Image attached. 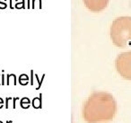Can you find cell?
<instances>
[{
	"instance_id": "5bb4252c",
	"label": "cell",
	"mask_w": 131,
	"mask_h": 123,
	"mask_svg": "<svg viewBox=\"0 0 131 123\" xmlns=\"http://www.w3.org/2000/svg\"><path fill=\"white\" fill-rule=\"evenodd\" d=\"M9 2H10V4H9L10 8H11V9H14L15 7H13V0H9Z\"/></svg>"
},
{
	"instance_id": "7a4b0ae2",
	"label": "cell",
	"mask_w": 131,
	"mask_h": 123,
	"mask_svg": "<svg viewBox=\"0 0 131 123\" xmlns=\"http://www.w3.org/2000/svg\"><path fill=\"white\" fill-rule=\"evenodd\" d=\"M113 44L124 48L131 40V16H119L112 22L110 30Z\"/></svg>"
},
{
	"instance_id": "8992f818",
	"label": "cell",
	"mask_w": 131,
	"mask_h": 123,
	"mask_svg": "<svg viewBox=\"0 0 131 123\" xmlns=\"http://www.w3.org/2000/svg\"><path fill=\"white\" fill-rule=\"evenodd\" d=\"M40 0H32V6H31V8H40V6H41V4H40Z\"/></svg>"
},
{
	"instance_id": "8fae6325",
	"label": "cell",
	"mask_w": 131,
	"mask_h": 123,
	"mask_svg": "<svg viewBox=\"0 0 131 123\" xmlns=\"http://www.w3.org/2000/svg\"><path fill=\"white\" fill-rule=\"evenodd\" d=\"M10 100H13V98H11V97H7L6 99V108L7 109L8 108V101H10Z\"/></svg>"
},
{
	"instance_id": "ba28073f",
	"label": "cell",
	"mask_w": 131,
	"mask_h": 123,
	"mask_svg": "<svg viewBox=\"0 0 131 123\" xmlns=\"http://www.w3.org/2000/svg\"><path fill=\"white\" fill-rule=\"evenodd\" d=\"M7 7L6 0H0V9H6Z\"/></svg>"
},
{
	"instance_id": "3957f363",
	"label": "cell",
	"mask_w": 131,
	"mask_h": 123,
	"mask_svg": "<svg viewBox=\"0 0 131 123\" xmlns=\"http://www.w3.org/2000/svg\"><path fill=\"white\" fill-rule=\"evenodd\" d=\"M115 67L122 77L131 80V51L120 53L115 60Z\"/></svg>"
},
{
	"instance_id": "9c48e42d",
	"label": "cell",
	"mask_w": 131,
	"mask_h": 123,
	"mask_svg": "<svg viewBox=\"0 0 131 123\" xmlns=\"http://www.w3.org/2000/svg\"><path fill=\"white\" fill-rule=\"evenodd\" d=\"M24 103H27V104H29V103H30V100L28 99V98H26V97L22 98V100L20 101V105L22 106V105L24 104Z\"/></svg>"
},
{
	"instance_id": "277c9868",
	"label": "cell",
	"mask_w": 131,
	"mask_h": 123,
	"mask_svg": "<svg viewBox=\"0 0 131 123\" xmlns=\"http://www.w3.org/2000/svg\"><path fill=\"white\" fill-rule=\"evenodd\" d=\"M86 8L92 12H102L107 7L110 0H83Z\"/></svg>"
},
{
	"instance_id": "30bf717a",
	"label": "cell",
	"mask_w": 131,
	"mask_h": 123,
	"mask_svg": "<svg viewBox=\"0 0 131 123\" xmlns=\"http://www.w3.org/2000/svg\"><path fill=\"white\" fill-rule=\"evenodd\" d=\"M18 100H20V98H18V97L13 98V108L14 109H15V102H16V101H18Z\"/></svg>"
},
{
	"instance_id": "52a82bcc",
	"label": "cell",
	"mask_w": 131,
	"mask_h": 123,
	"mask_svg": "<svg viewBox=\"0 0 131 123\" xmlns=\"http://www.w3.org/2000/svg\"><path fill=\"white\" fill-rule=\"evenodd\" d=\"M15 8H16V9H24V8H25L24 7V2H16Z\"/></svg>"
},
{
	"instance_id": "e0dca14e",
	"label": "cell",
	"mask_w": 131,
	"mask_h": 123,
	"mask_svg": "<svg viewBox=\"0 0 131 123\" xmlns=\"http://www.w3.org/2000/svg\"><path fill=\"white\" fill-rule=\"evenodd\" d=\"M16 2H24V0H15Z\"/></svg>"
},
{
	"instance_id": "ac0fdd59",
	"label": "cell",
	"mask_w": 131,
	"mask_h": 123,
	"mask_svg": "<svg viewBox=\"0 0 131 123\" xmlns=\"http://www.w3.org/2000/svg\"><path fill=\"white\" fill-rule=\"evenodd\" d=\"M0 85H1V83H0Z\"/></svg>"
},
{
	"instance_id": "2e32d148",
	"label": "cell",
	"mask_w": 131,
	"mask_h": 123,
	"mask_svg": "<svg viewBox=\"0 0 131 123\" xmlns=\"http://www.w3.org/2000/svg\"><path fill=\"white\" fill-rule=\"evenodd\" d=\"M27 4H28L27 8H31V7H30V0H27Z\"/></svg>"
},
{
	"instance_id": "6da1fadb",
	"label": "cell",
	"mask_w": 131,
	"mask_h": 123,
	"mask_svg": "<svg viewBox=\"0 0 131 123\" xmlns=\"http://www.w3.org/2000/svg\"><path fill=\"white\" fill-rule=\"evenodd\" d=\"M117 112V102L107 92H94L85 101L83 108V117L88 123L111 120Z\"/></svg>"
},
{
	"instance_id": "4fadbf2b",
	"label": "cell",
	"mask_w": 131,
	"mask_h": 123,
	"mask_svg": "<svg viewBox=\"0 0 131 123\" xmlns=\"http://www.w3.org/2000/svg\"><path fill=\"white\" fill-rule=\"evenodd\" d=\"M5 84H6V82H5V74H2V83H1V85H4Z\"/></svg>"
},
{
	"instance_id": "7c38bea8",
	"label": "cell",
	"mask_w": 131,
	"mask_h": 123,
	"mask_svg": "<svg viewBox=\"0 0 131 123\" xmlns=\"http://www.w3.org/2000/svg\"><path fill=\"white\" fill-rule=\"evenodd\" d=\"M31 85H33V70L31 71Z\"/></svg>"
},
{
	"instance_id": "9a60e30c",
	"label": "cell",
	"mask_w": 131,
	"mask_h": 123,
	"mask_svg": "<svg viewBox=\"0 0 131 123\" xmlns=\"http://www.w3.org/2000/svg\"><path fill=\"white\" fill-rule=\"evenodd\" d=\"M4 103V101H3L2 98H0V104H3Z\"/></svg>"
},
{
	"instance_id": "5b68a950",
	"label": "cell",
	"mask_w": 131,
	"mask_h": 123,
	"mask_svg": "<svg viewBox=\"0 0 131 123\" xmlns=\"http://www.w3.org/2000/svg\"><path fill=\"white\" fill-rule=\"evenodd\" d=\"M28 81H29V77H28L25 74H22L20 76H19V83H20L22 85H27Z\"/></svg>"
}]
</instances>
